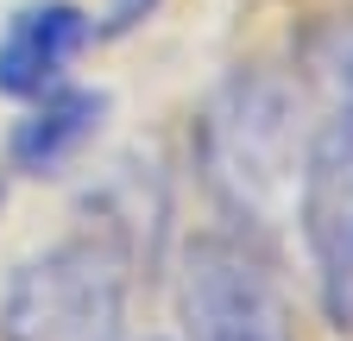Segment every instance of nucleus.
Segmentation results:
<instances>
[{"instance_id":"f257e3e1","label":"nucleus","mask_w":353,"mask_h":341,"mask_svg":"<svg viewBox=\"0 0 353 341\" xmlns=\"http://www.w3.org/2000/svg\"><path fill=\"white\" fill-rule=\"evenodd\" d=\"M7 341H114L120 335V260L101 240H63L26 260L0 297Z\"/></svg>"},{"instance_id":"f03ea898","label":"nucleus","mask_w":353,"mask_h":341,"mask_svg":"<svg viewBox=\"0 0 353 341\" xmlns=\"http://www.w3.org/2000/svg\"><path fill=\"white\" fill-rule=\"evenodd\" d=\"M303 234L316 253L322 304L347 329L353 322V70L341 76V108L322 120L303 170Z\"/></svg>"},{"instance_id":"7ed1b4c3","label":"nucleus","mask_w":353,"mask_h":341,"mask_svg":"<svg viewBox=\"0 0 353 341\" xmlns=\"http://www.w3.org/2000/svg\"><path fill=\"white\" fill-rule=\"evenodd\" d=\"M183 322L190 341H290L265 272L228 240H196L183 260Z\"/></svg>"},{"instance_id":"20e7f679","label":"nucleus","mask_w":353,"mask_h":341,"mask_svg":"<svg viewBox=\"0 0 353 341\" xmlns=\"http://www.w3.org/2000/svg\"><path fill=\"white\" fill-rule=\"evenodd\" d=\"M88 13L70 7V0H38V7H19L0 32V95H44L51 82L76 64V51L88 45Z\"/></svg>"},{"instance_id":"39448f33","label":"nucleus","mask_w":353,"mask_h":341,"mask_svg":"<svg viewBox=\"0 0 353 341\" xmlns=\"http://www.w3.org/2000/svg\"><path fill=\"white\" fill-rule=\"evenodd\" d=\"M101 114H108V95L101 89H57V82H51L44 95H32V114L13 126L7 152H13L19 170L44 177V170H57L63 158H76L88 139H95Z\"/></svg>"},{"instance_id":"423d86ee","label":"nucleus","mask_w":353,"mask_h":341,"mask_svg":"<svg viewBox=\"0 0 353 341\" xmlns=\"http://www.w3.org/2000/svg\"><path fill=\"white\" fill-rule=\"evenodd\" d=\"M152 7H158V0H114V7H108V26H114V32H126V26H139Z\"/></svg>"}]
</instances>
